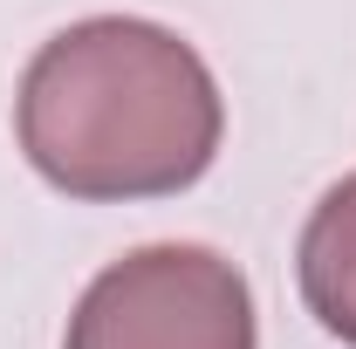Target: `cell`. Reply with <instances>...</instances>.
I'll return each instance as SVG.
<instances>
[{
  "label": "cell",
  "instance_id": "cell-1",
  "mask_svg": "<svg viewBox=\"0 0 356 349\" xmlns=\"http://www.w3.org/2000/svg\"><path fill=\"white\" fill-rule=\"evenodd\" d=\"M14 137L35 178L62 199H172L213 172L226 103L206 55L178 28L144 14H89L28 55Z\"/></svg>",
  "mask_w": 356,
  "mask_h": 349
},
{
  "label": "cell",
  "instance_id": "cell-2",
  "mask_svg": "<svg viewBox=\"0 0 356 349\" xmlns=\"http://www.w3.org/2000/svg\"><path fill=\"white\" fill-rule=\"evenodd\" d=\"M62 349H261L254 288L213 247L158 240L83 288Z\"/></svg>",
  "mask_w": 356,
  "mask_h": 349
},
{
  "label": "cell",
  "instance_id": "cell-3",
  "mask_svg": "<svg viewBox=\"0 0 356 349\" xmlns=\"http://www.w3.org/2000/svg\"><path fill=\"white\" fill-rule=\"evenodd\" d=\"M295 281L309 315L356 349V172H343L322 199H315L309 226L295 240Z\"/></svg>",
  "mask_w": 356,
  "mask_h": 349
}]
</instances>
